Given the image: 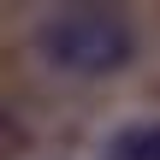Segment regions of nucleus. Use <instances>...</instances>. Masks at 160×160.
I'll return each instance as SVG.
<instances>
[{"label": "nucleus", "instance_id": "f03ea898", "mask_svg": "<svg viewBox=\"0 0 160 160\" xmlns=\"http://www.w3.org/2000/svg\"><path fill=\"white\" fill-rule=\"evenodd\" d=\"M107 160H160V125H137V131H119Z\"/></svg>", "mask_w": 160, "mask_h": 160}, {"label": "nucleus", "instance_id": "f257e3e1", "mask_svg": "<svg viewBox=\"0 0 160 160\" xmlns=\"http://www.w3.org/2000/svg\"><path fill=\"white\" fill-rule=\"evenodd\" d=\"M36 53L59 71H77V77H101V71H119L131 65L137 42L131 30L113 18V12H53L42 30H36Z\"/></svg>", "mask_w": 160, "mask_h": 160}]
</instances>
